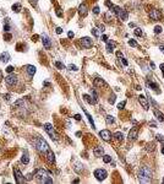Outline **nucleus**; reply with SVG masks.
Here are the masks:
<instances>
[{"mask_svg":"<svg viewBox=\"0 0 164 184\" xmlns=\"http://www.w3.org/2000/svg\"><path fill=\"white\" fill-rule=\"evenodd\" d=\"M152 175H153V172L149 166H143L141 167L140 172H138V180L141 183H149L152 180Z\"/></svg>","mask_w":164,"mask_h":184,"instance_id":"f257e3e1","label":"nucleus"},{"mask_svg":"<svg viewBox=\"0 0 164 184\" xmlns=\"http://www.w3.org/2000/svg\"><path fill=\"white\" fill-rule=\"evenodd\" d=\"M34 177L39 183H53V179L49 177L47 171L43 169V168H37L35 169L34 171Z\"/></svg>","mask_w":164,"mask_h":184,"instance_id":"f03ea898","label":"nucleus"},{"mask_svg":"<svg viewBox=\"0 0 164 184\" xmlns=\"http://www.w3.org/2000/svg\"><path fill=\"white\" fill-rule=\"evenodd\" d=\"M34 145H35V147H37V150L38 151H40L42 153H47L50 148H49V145L45 143V140H43L42 138H37L34 140Z\"/></svg>","mask_w":164,"mask_h":184,"instance_id":"7ed1b4c3","label":"nucleus"},{"mask_svg":"<svg viewBox=\"0 0 164 184\" xmlns=\"http://www.w3.org/2000/svg\"><path fill=\"white\" fill-rule=\"evenodd\" d=\"M110 9H114L113 11L116 14V16H118V17H119L121 21H126V20H127V17H129V15H127V12H126L125 10H123L121 8H119V6H114V5H113Z\"/></svg>","mask_w":164,"mask_h":184,"instance_id":"20e7f679","label":"nucleus"},{"mask_svg":"<svg viewBox=\"0 0 164 184\" xmlns=\"http://www.w3.org/2000/svg\"><path fill=\"white\" fill-rule=\"evenodd\" d=\"M44 130L48 133V135L50 136L52 139L58 140V134L55 133V130H54V128H53V125H52V124H49V123L44 124Z\"/></svg>","mask_w":164,"mask_h":184,"instance_id":"39448f33","label":"nucleus"},{"mask_svg":"<svg viewBox=\"0 0 164 184\" xmlns=\"http://www.w3.org/2000/svg\"><path fill=\"white\" fill-rule=\"evenodd\" d=\"M5 82L8 86H13V85H16L17 83V76L15 74H9L8 76L5 77Z\"/></svg>","mask_w":164,"mask_h":184,"instance_id":"423d86ee","label":"nucleus"},{"mask_svg":"<svg viewBox=\"0 0 164 184\" xmlns=\"http://www.w3.org/2000/svg\"><path fill=\"white\" fill-rule=\"evenodd\" d=\"M94 177L98 180H104L106 177H108V173H106L105 169L99 168V169H96V171H94Z\"/></svg>","mask_w":164,"mask_h":184,"instance_id":"0eeeda50","label":"nucleus"},{"mask_svg":"<svg viewBox=\"0 0 164 184\" xmlns=\"http://www.w3.org/2000/svg\"><path fill=\"white\" fill-rule=\"evenodd\" d=\"M149 17H151V20H153V21H159L162 18L160 11L157 10V9H152L151 11H149Z\"/></svg>","mask_w":164,"mask_h":184,"instance_id":"6e6552de","label":"nucleus"},{"mask_svg":"<svg viewBox=\"0 0 164 184\" xmlns=\"http://www.w3.org/2000/svg\"><path fill=\"white\" fill-rule=\"evenodd\" d=\"M13 173H15V179H16V182H17L18 184H22V183L25 182L23 175H22V173L20 172L18 168H15V169H13Z\"/></svg>","mask_w":164,"mask_h":184,"instance_id":"1a4fd4ad","label":"nucleus"},{"mask_svg":"<svg viewBox=\"0 0 164 184\" xmlns=\"http://www.w3.org/2000/svg\"><path fill=\"white\" fill-rule=\"evenodd\" d=\"M99 135H101V138H102L103 140H105V141H109V140L111 139V133H110L108 129L102 130L101 133H99Z\"/></svg>","mask_w":164,"mask_h":184,"instance_id":"9d476101","label":"nucleus"},{"mask_svg":"<svg viewBox=\"0 0 164 184\" xmlns=\"http://www.w3.org/2000/svg\"><path fill=\"white\" fill-rule=\"evenodd\" d=\"M81 46L83 48H91L92 47V39L89 37H83L81 38Z\"/></svg>","mask_w":164,"mask_h":184,"instance_id":"9b49d317","label":"nucleus"},{"mask_svg":"<svg viewBox=\"0 0 164 184\" xmlns=\"http://www.w3.org/2000/svg\"><path fill=\"white\" fill-rule=\"evenodd\" d=\"M138 102L141 103V106L143 107V109H148L149 108V104H148V101H147V98L145 97V96H142V95H140L138 96Z\"/></svg>","mask_w":164,"mask_h":184,"instance_id":"f8f14e48","label":"nucleus"},{"mask_svg":"<svg viewBox=\"0 0 164 184\" xmlns=\"http://www.w3.org/2000/svg\"><path fill=\"white\" fill-rule=\"evenodd\" d=\"M42 42H43V46H44L45 49H50V47H52V42H50V39H49L48 36L43 34V36H42Z\"/></svg>","mask_w":164,"mask_h":184,"instance_id":"ddd939ff","label":"nucleus"},{"mask_svg":"<svg viewBox=\"0 0 164 184\" xmlns=\"http://www.w3.org/2000/svg\"><path fill=\"white\" fill-rule=\"evenodd\" d=\"M137 135H138V130L137 128H132L129 133V139L130 140H136L137 139Z\"/></svg>","mask_w":164,"mask_h":184,"instance_id":"4468645a","label":"nucleus"},{"mask_svg":"<svg viewBox=\"0 0 164 184\" xmlns=\"http://www.w3.org/2000/svg\"><path fill=\"white\" fill-rule=\"evenodd\" d=\"M45 157H47V160L50 162V163H54V162H55V156H54V153L52 152V150H49L45 153Z\"/></svg>","mask_w":164,"mask_h":184,"instance_id":"2eb2a0df","label":"nucleus"},{"mask_svg":"<svg viewBox=\"0 0 164 184\" xmlns=\"http://www.w3.org/2000/svg\"><path fill=\"white\" fill-rule=\"evenodd\" d=\"M10 60V54L8 52H4L0 54V61H4V63H8Z\"/></svg>","mask_w":164,"mask_h":184,"instance_id":"dca6fc26","label":"nucleus"},{"mask_svg":"<svg viewBox=\"0 0 164 184\" xmlns=\"http://www.w3.org/2000/svg\"><path fill=\"white\" fill-rule=\"evenodd\" d=\"M93 153H94V156H96V157H102V156H103V153H104L103 147H96V148H94V151H93Z\"/></svg>","mask_w":164,"mask_h":184,"instance_id":"f3484780","label":"nucleus"},{"mask_svg":"<svg viewBox=\"0 0 164 184\" xmlns=\"http://www.w3.org/2000/svg\"><path fill=\"white\" fill-rule=\"evenodd\" d=\"M26 71L28 73V75H30V76H33L35 74V68L33 65H27L26 66Z\"/></svg>","mask_w":164,"mask_h":184,"instance_id":"a211bd4d","label":"nucleus"},{"mask_svg":"<svg viewBox=\"0 0 164 184\" xmlns=\"http://www.w3.org/2000/svg\"><path fill=\"white\" fill-rule=\"evenodd\" d=\"M78 12H80V15L86 16V15H87V6L84 5V4H82L80 8H78Z\"/></svg>","mask_w":164,"mask_h":184,"instance_id":"6ab92c4d","label":"nucleus"},{"mask_svg":"<svg viewBox=\"0 0 164 184\" xmlns=\"http://www.w3.org/2000/svg\"><path fill=\"white\" fill-rule=\"evenodd\" d=\"M154 115L157 117V119H158L159 122H164V114L160 113L158 109H154Z\"/></svg>","mask_w":164,"mask_h":184,"instance_id":"aec40b11","label":"nucleus"},{"mask_svg":"<svg viewBox=\"0 0 164 184\" xmlns=\"http://www.w3.org/2000/svg\"><path fill=\"white\" fill-rule=\"evenodd\" d=\"M94 86L102 87V86H106V83H105V81L102 80V79H94Z\"/></svg>","mask_w":164,"mask_h":184,"instance_id":"412c9836","label":"nucleus"},{"mask_svg":"<svg viewBox=\"0 0 164 184\" xmlns=\"http://www.w3.org/2000/svg\"><path fill=\"white\" fill-rule=\"evenodd\" d=\"M21 161H22V163L23 165H27L28 162H30V157H28V153L25 151L23 155H22V157H21Z\"/></svg>","mask_w":164,"mask_h":184,"instance_id":"4be33fe9","label":"nucleus"},{"mask_svg":"<svg viewBox=\"0 0 164 184\" xmlns=\"http://www.w3.org/2000/svg\"><path fill=\"white\" fill-rule=\"evenodd\" d=\"M83 98H84V101H86L87 103H89V104H96V101H94L91 96H88V95H83Z\"/></svg>","mask_w":164,"mask_h":184,"instance_id":"5701e85b","label":"nucleus"},{"mask_svg":"<svg viewBox=\"0 0 164 184\" xmlns=\"http://www.w3.org/2000/svg\"><path fill=\"white\" fill-rule=\"evenodd\" d=\"M114 47H115V43H114V42H106V51L108 52H113Z\"/></svg>","mask_w":164,"mask_h":184,"instance_id":"b1692460","label":"nucleus"},{"mask_svg":"<svg viewBox=\"0 0 164 184\" xmlns=\"http://www.w3.org/2000/svg\"><path fill=\"white\" fill-rule=\"evenodd\" d=\"M92 34L96 37V38H98L99 37V34H101V30H98V28H92Z\"/></svg>","mask_w":164,"mask_h":184,"instance_id":"393cba45","label":"nucleus"},{"mask_svg":"<svg viewBox=\"0 0 164 184\" xmlns=\"http://www.w3.org/2000/svg\"><path fill=\"white\" fill-rule=\"evenodd\" d=\"M147 85H148V86L151 87V88H153L155 92H159V91H158V85H157L155 82H148Z\"/></svg>","mask_w":164,"mask_h":184,"instance_id":"a878e982","label":"nucleus"},{"mask_svg":"<svg viewBox=\"0 0 164 184\" xmlns=\"http://www.w3.org/2000/svg\"><path fill=\"white\" fill-rule=\"evenodd\" d=\"M114 138H115L116 140H119V141H120V140H123V138H124V135H123V134H121L120 131H116L115 134H114Z\"/></svg>","mask_w":164,"mask_h":184,"instance_id":"bb28decb","label":"nucleus"},{"mask_svg":"<svg viewBox=\"0 0 164 184\" xmlns=\"http://www.w3.org/2000/svg\"><path fill=\"white\" fill-rule=\"evenodd\" d=\"M12 10L15 12H20L21 11V5L20 4H13L12 5Z\"/></svg>","mask_w":164,"mask_h":184,"instance_id":"cd10ccee","label":"nucleus"},{"mask_svg":"<svg viewBox=\"0 0 164 184\" xmlns=\"http://www.w3.org/2000/svg\"><path fill=\"white\" fill-rule=\"evenodd\" d=\"M106 124H113L114 123V117L113 115H106Z\"/></svg>","mask_w":164,"mask_h":184,"instance_id":"c85d7f7f","label":"nucleus"},{"mask_svg":"<svg viewBox=\"0 0 164 184\" xmlns=\"http://www.w3.org/2000/svg\"><path fill=\"white\" fill-rule=\"evenodd\" d=\"M103 161L105 162V163H109V162H111V157L109 156V155H104V156H103Z\"/></svg>","mask_w":164,"mask_h":184,"instance_id":"c756f323","label":"nucleus"},{"mask_svg":"<svg viewBox=\"0 0 164 184\" xmlns=\"http://www.w3.org/2000/svg\"><path fill=\"white\" fill-rule=\"evenodd\" d=\"M160 32H162V26L157 25V26L154 27V33H155V34H159Z\"/></svg>","mask_w":164,"mask_h":184,"instance_id":"7c9ffc66","label":"nucleus"},{"mask_svg":"<svg viewBox=\"0 0 164 184\" xmlns=\"http://www.w3.org/2000/svg\"><path fill=\"white\" fill-rule=\"evenodd\" d=\"M55 66L58 68V69H60V70H62V69H65V65L62 64V63H60V61H56L55 63Z\"/></svg>","mask_w":164,"mask_h":184,"instance_id":"2f4dec72","label":"nucleus"},{"mask_svg":"<svg viewBox=\"0 0 164 184\" xmlns=\"http://www.w3.org/2000/svg\"><path fill=\"white\" fill-rule=\"evenodd\" d=\"M86 115H87V118H88V120H89V123L92 124V128H93V129H94V128H96V126H94V123H93V119H92V117H91V115L88 114V113H87V112H86Z\"/></svg>","mask_w":164,"mask_h":184,"instance_id":"473e14b6","label":"nucleus"},{"mask_svg":"<svg viewBox=\"0 0 164 184\" xmlns=\"http://www.w3.org/2000/svg\"><path fill=\"white\" fill-rule=\"evenodd\" d=\"M135 34H136V36H142V30H141V28H138V27H136V28H135Z\"/></svg>","mask_w":164,"mask_h":184,"instance_id":"72a5a7b5","label":"nucleus"},{"mask_svg":"<svg viewBox=\"0 0 164 184\" xmlns=\"http://www.w3.org/2000/svg\"><path fill=\"white\" fill-rule=\"evenodd\" d=\"M129 44H130L131 47H138V44L136 43V41H135V39H130V41H129Z\"/></svg>","mask_w":164,"mask_h":184,"instance_id":"f704fd0d","label":"nucleus"},{"mask_svg":"<svg viewBox=\"0 0 164 184\" xmlns=\"http://www.w3.org/2000/svg\"><path fill=\"white\" fill-rule=\"evenodd\" d=\"M125 104H126V101H123V102H120V103L118 104V108H119V109H124Z\"/></svg>","mask_w":164,"mask_h":184,"instance_id":"c9c22d12","label":"nucleus"},{"mask_svg":"<svg viewBox=\"0 0 164 184\" xmlns=\"http://www.w3.org/2000/svg\"><path fill=\"white\" fill-rule=\"evenodd\" d=\"M10 25L8 23V21H6V22H5V25H4V31H6V32H9L10 31Z\"/></svg>","mask_w":164,"mask_h":184,"instance_id":"e433bc0d","label":"nucleus"},{"mask_svg":"<svg viewBox=\"0 0 164 184\" xmlns=\"http://www.w3.org/2000/svg\"><path fill=\"white\" fill-rule=\"evenodd\" d=\"M108 101H109V103H110V104H113L114 102H115V96L111 95V96L109 97V100H108Z\"/></svg>","mask_w":164,"mask_h":184,"instance_id":"4c0bfd02","label":"nucleus"},{"mask_svg":"<svg viewBox=\"0 0 164 184\" xmlns=\"http://www.w3.org/2000/svg\"><path fill=\"white\" fill-rule=\"evenodd\" d=\"M105 21H106V22H110V12H106L105 14Z\"/></svg>","mask_w":164,"mask_h":184,"instance_id":"58836bf2","label":"nucleus"},{"mask_svg":"<svg viewBox=\"0 0 164 184\" xmlns=\"http://www.w3.org/2000/svg\"><path fill=\"white\" fill-rule=\"evenodd\" d=\"M6 73H9V74H11V73H13V66H8L6 68Z\"/></svg>","mask_w":164,"mask_h":184,"instance_id":"ea45409f","label":"nucleus"},{"mask_svg":"<svg viewBox=\"0 0 164 184\" xmlns=\"http://www.w3.org/2000/svg\"><path fill=\"white\" fill-rule=\"evenodd\" d=\"M99 11H101V9H99L98 6H94V8H93V14H96V15H98V14H99Z\"/></svg>","mask_w":164,"mask_h":184,"instance_id":"a19ab883","label":"nucleus"},{"mask_svg":"<svg viewBox=\"0 0 164 184\" xmlns=\"http://www.w3.org/2000/svg\"><path fill=\"white\" fill-rule=\"evenodd\" d=\"M69 69H70V70H74V71H77V70H78L77 66H76V65H72V64L69 65Z\"/></svg>","mask_w":164,"mask_h":184,"instance_id":"79ce46f5","label":"nucleus"},{"mask_svg":"<svg viewBox=\"0 0 164 184\" xmlns=\"http://www.w3.org/2000/svg\"><path fill=\"white\" fill-rule=\"evenodd\" d=\"M155 138H157V140H158V141H160V143H162V141H164V136L163 135H159V134H158Z\"/></svg>","mask_w":164,"mask_h":184,"instance_id":"37998d69","label":"nucleus"},{"mask_svg":"<svg viewBox=\"0 0 164 184\" xmlns=\"http://www.w3.org/2000/svg\"><path fill=\"white\" fill-rule=\"evenodd\" d=\"M55 32L58 33V34H61L62 33V28L61 27H56V30H55Z\"/></svg>","mask_w":164,"mask_h":184,"instance_id":"c03bdc74","label":"nucleus"},{"mask_svg":"<svg viewBox=\"0 0 164 184\" xmlns=\"http://www.w3.org/2000/svg\"><path fill=\"white\" fill-rule=\"evenodd\" d=\"M74 36H75V34H74V32H72V31H70V32L67 33V37H69L70 39H71V38H74Z\"/></svg>","mask_w":164,"mask_h":184,"instance_id":"a18cd8bd","label":"nucleus"},{"mask_svg":"<svg viewBox=\"0 0 164 184\" xmlns=\"http://www.w3.org/2000/svg\"><path fill=\"white\" fill-rule=\"evenodd\" d=\"M121 63H123L125 66H127V64H129V63H127V60H126L125 58H121Z\"/></svg>","mask_w":164,"mask_h":184,"instance_id":"49530a36","label":"nucleus"},{"mask_svg":"<svg viewBox=\"0 0 164 184\" xmlns=\"http://www.w3.org/2000/svg\"><path fill=\"white\" fill-rule=\"evenodd\" d=\"M116 56H118V58H123V53H121V52H116Z\"/></svg>","mask_w":164,"mask_h":184,"instance_id":"de8ad7c7","label":"nucleus"},{"mask_svg":"<svg viewBox=\"0 0 164 184\" xmlns=\"http://www.w3.org/2000/svg\"><path fill=\"white\" fill-rule=\"evenodd\" d=\"M75 119H76V120H81V115H80V114H76V115H75Z\"/></svg>","mask_w":164,"mask_h":184,"instance_id":"09e8293b","label":"nucleus"},{"mask_svg":"<svg viewBox=\"0 0 164 184\" xmlns=\"http://www.w3.org/2000/svg\"><path fill=\"white\" fill-rule=\"evenodd\" d=\"M102 39H103L104 42H108V37H106V36H105V34H104V36L102 37Z\"/></svg>","mask_w":164,"mask_h":184,"instance_id":"8fccbe9b","label":"nucleus"},{"mask_svg":"<svg viewBox=\"0 0 164 184\" xmlns=\"http://www.w3.org/2000/svg\"><path fill=\"white\" fill-rule=\"evenodd\" d=\"M5 38H6V41H10V38H11V34H6V36H5Z\"/></svg>","mask_w":164,"mask_h":184,"instance_id":"3c124183","label":"nucleus"},{"mask_svg":"<svg viewBox=\"0 0 164 184\" xmlns=\"http://www.w3.org/2000/svg\"><path fill=\"white\" fill-rule=\"evenodd\" d=\"M30 3L33 4V5H35V4H37V0H30Z\"/></svg>","mask_w":164,"mask_h":184,"instance_id":"603ef678","label":"nucleus"},{"mask_svg":"<svg viewBox=\"0 0 164 184\" xmlns=\"http://www.w3.org/2000/svg\"><path fill=\"white\" fill-rule=\"evenodd\" d=\"M160 69H162V71H163V76H164V64H160Z\"/></svg>","mask_w":164,"mask_h":184,"instance_id":"864d4df0","label":"nucleus"},{"mask_svg":"<svg viewBox=\"0 0 164 184\" xmlns=\"http://www.w3.org/2000/svg\"><path fill=\"white\" fill-rule=\"evenodd\" d=\"M159 49H160V51L164 53V46H160V47H159Z\"/></svg>","mask_w":164,"mask_h":184,"instance_id":"5fc2aeb1","label":"nucleus"},{"mask_svg":"<svg viewBox=\"0 0 164 184\" xmlns=\"http://www.w3.org/2000/svg\"><path fill=\"white\" fill-rule=\"evenodd\" d=\"M3 79V75H1V71H0V80Z\"/></svg>","mask_w":164,"mask_h":184,"instance_id":"6e6d98bb","label":"nucleus"},{"mask_svg":"<svg viewBox=\"0 0 164 184\" xmlns=\"http://www.w3.org/2000/svg\"><path fill=\"white\" fill-rule=\"evenodd\" d=\"M162 153H163V155H164V147H163V148H162Z\"/></svg>","mask_w":164,"mask_h":184,"instance_id":"4d7b16f0","label":"nucleus"}]
</instances>
